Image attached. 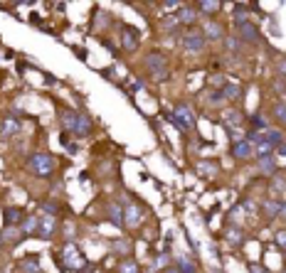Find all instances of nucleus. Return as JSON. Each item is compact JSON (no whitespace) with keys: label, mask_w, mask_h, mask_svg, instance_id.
Returning a JSON list of instances; mask_svg holds the SVG:
<instances>
[{"label":"nucleus","mask_w":286,"mask_h":273,"mask_svg":"<svg viewBox=\"0 0 286 273\" xmlns=\"http://www.w3.org/2000/svg\"><path fill=\"white\" fill-rule=\"evenodd\" d=\"M166 119L183 133H190L195 128V113L190 111L188 103H178L173 111H166Z\"/></svg>","instance_id":"nucleus-1"},{"label":"nucleus","mask_w":286,"mask_h":273,"mask_svg":"<svg viewBox=\"0 0 286 273\" xmlns=\"http://www.w3.org/2000/svg\"><path fill=\"white\" fill-rule=\"evenodd\" d=\"M57 263H59L64 271H81V268L87 266V258H84V254H81V251L69 241V244H64V249L59 251Z\"/></svg>","instance_id":"nucleus-2"},{"label":"nucleus","mask_w":286,"mask_h":273,"mask_svg":"<svg viewBox=\"0 0 286 273\" xmlns=\"http://www.w3.org/2000/svg\"><path fill=\"white\" fill-rule=\"evenodd\" d=\"M27 168L37 175V177H52L55 172V158L47 153H32L27 158Z\"/></svg>","instance_id":"nucleus-3"},{"label":"nucleus","mask_w":286,"mask_h":273,"mask_svg":"<svg viewBox=\"0 0 286 273\" xmlns=\"http://www.w3.org/2000/svg\"><path fill=\"white\" fill-rule=\"evenodd\" d=\"M146 69L151 71V76H153L155 82H166L168 76H171L168 62H166V57H163L160 52H151V54L146 57Z\"/></svg>","instance_id":"nucleus-4"},{"label":"nucleus","mask_w":286,"mask_h":273,"mask_svg":"<svg viewBox=\"0 0 286 273\" xmlns=\"http://www.w3.org/2000/svg\"><path fill=\"white\" fill-rule=\"evenodd\" d=\"M118 42H121V50L124 52H136L138 45H141V32L136 27H131V25H121Z\"/></svg>","instance_id":"nucleus-5"},{"label":"nucleus","mask_w":286,"mask_h":273,"mask_svg":"<svg viewBox=\"0 0 286 273\" xmlns=\"http://www.w3.org/2000/svg\"><path fill=\"white\" fill-rule=\"evenodd\" d=\"M237 37L242 40V45H259V42H262V32H259V27L252 25V22L242 25V27L237 30Z\"/></svg>","instance_id":"nucleus-6"},{"label":"nucleus","mask_w":286,"mask_h":273,"mask_svg":"<svg viewBox=\"0 0 286 273\" xmlns=\"http://www.w3.org/2000/svg\"><path fill=\"white\" fill-rule=\"evenodd\" d=\"M205 45H208V40H205V34H202V32H188V34H183V50L185 52H202V50H205Z\"/></svg>","instance_id":"nucleus-7"},{"label":"nucleus","mask_w":286,"mask_h":273,"mask_svg":"<svg viewBox=\"0 0 286 273\" xmlns=\"http://www.w3.org/2000/svg\"><path fill=\"white\" fill-rule=\"evenodd\" d=\"M79 113H81V111H74V108H64V111L59 113V123H62V128H64L67 133H72V136H74L76 123H79Z\"/></svg>","instance_id":"nucleus-8"},{"label":"nucleus","mask_w":286,"mask_h":273,"mask_svg":"<svg viewBox=\"0 0 286 273\" xmlns=\"http://www.w3.org/2000/svg\"><path fill=\"white\" fill-rule=\"evenodd\" d=\"M55 231H57V219H55V217H47V214L39 217L37 237H42V239H52V237H55Z\"/></svg>","instance_id":"nucleus-9"},{"label":"nucleus","mask_w":286,"mask_h":273,"mask_svg":"<svg viewBox=\"0 0 286 273\" xmlns=\"http://www.w3.org/2000/svg\"><path fill=\"white\" fill-rule=\"evenodd\" d=\"M124 222H126V226H138L143 222V209L138 205H133V202H126V207H124Z\"/></svg>","instance_id":"nucleus-10"},{"label":"nucleus","mask_w":286,"mask_h":273,"mask_svg":"<svg viewBox=\"0 0 286 273\" xmlns=\"http://www.w3.org/2000/svg\"><path fill=\"white\" fill-rule=\"evenodd\" d=\"M232 155H234L237 160H249L252 155H254V145L247 143L244 138H242V140H234V143H232Z\"/></svg>","instance_id":"nucleus-11"},{"label":"nucleus","mask_w":286,"mask_h":273,"mask_svg":"<svg viewBox=\"0 0 286 273\" xmlns=\"http://www.w3.org/2000/svg\"><path fill=\"white\" fill-rule=\"evenodd\" d=\"M202 34H205V40H212V42L225 40V30H222V25L215 22V20H208L205 25H202Z\"/></svg>","instance_id":"nucleus-12"},{"label":"nucleus","mask_w":286,"mask_h":273,"mask_svg":"<svg viewBox=\"0 0 286 273\" xmlns=\"http://www.w3.org/2000/svg\"><path fill=\"white\" fill-rule=\"evenodd\" d=\"M106 217H109V222H111L114 226H118V229L126 226V222H124V207L116 205V202H109V205H106Z\"/></svg>","instance_id":"nucleus-13"},{"label":"nucleus","mask_w":286,"mask_h":273,"mask_svg":"<svg viewBox=\"0 0 286 273\" xmlns=\"http://www.w3.org/2000/svg\"><path fill=\"white\" fill-rule=\"evenodd\" d=\"M197 10H195V5H183L180 10H178V15H175V20L180 22V27L183 25H195L197 22Z\"/></svg>","instance_id":"nucleus-14"},{"label":"nucleus","mask_w":286,"mask_h":273,"mask_svg":"<svg viewBox=\"0 0 286 273\" xmlns=\"http://www.w3.org/2000/svg\"><path fill=\"white\" fill-rule=\"evenodd\" d=\"M18 133H20L18 116H5V119H3V128H0V136H3V138H13Z\"/></svg>","instance_id":"nucleus-15"},{"label":"nucleus","mask_w":286,"mask_h":273,"mask_svg":"<svg viewBox=\"0 0 286 273\" xmlns=\"http://www.w3.org/2000/svg\"><path fill=\"white\" fill-rule=\"evenodd\" d=\"M37 226H39V217H35V214H25V219H22V224H20L22 237H32V234H37Z\"/></svg>","instance_id":"nucleus-16"},{"label":"nucleus","mask_w":286,"mask_h":273,"mask_svg":"<svg viewBox=\"0 0 286 273\" xmlns=\"http://www.w3.org/2000/svg\"><path fill=\"white\" fill-rule=\"evenodd\" d=\"M257 165H259L262 175H276V158L274 155H262V158H257Z\"/></svg>","instance_id":"nucleus-17"},{"label":"nucleus","mask_w":286,"mask_h":273,"mask_svg":"<svg viewBox=\"0 0 286 273\" xmlns=\"http://www.w3.org/2000/svg\"><path fill=\"white\" fill-rule=\"evenodd\" d=\"M3 217H5V226H18V224H22V219H25L22 209H18V207H5Z\"/></svg>","instance_id":"nucleus-18"},{"label":"nucleus","mask_w":286,"mask_h":273,"mask_svg":"<svg viewBox=\"0 0 286 273\" xmlns=\"http://www.w3.org/2000/svg\"><path fill=\"white\" fill-rule=\"evenodd\" d=\"M269 192H271V200H279L281 194L286 192V177H284V175H271V187H269Z\"/></svg>","instance_id":"nucleus-19"},{"label":"nucleus","mask_w":286,"mask_h":273,"mask_svg":"<svg viewBox=\"0 0 286 273\" xmlns=\"http://www.w3.org/2000/svg\"><path fill=\"white\" fill-rule=\"evenodd\" d=\"M197 172L205 175V177H215V175L220 172V165H217V163H210V160H202V163L197 165Z\"/></svg>","instance_id":"nucleus-20"},{"label":"nucleus","mask_w":286,"mask_h":273,"mask_svg":"<svg viewBox=\"0 0 286 273\" xmlns=\"http://www.w3.org/2000/svg\"><path fill=\"white\" fill-rule=\"evenodd\" d=\"M262 138H264V143H269L271 148H276L279 143H284V136H281V131H276V128L264 131V133H262Z\"/></svg>","instance_id":"nucleus-21"},{"label":"nucleus","mask_w":286,"mask_h":273,"mask_svg":"<svg viewBox=\"0 0 286 273\" xmlns=\"http://www.w3.org/2000/svg\"><path fill=\"white\" fill-rule=\"evenodd\" d=\"M222 8V3H215V0H197L195 3V10L200 13H217Z\"/></svg>","instance_id":"nucleus-22"},{"label":"nucleus","mask_w":286,"mask_h":273,"mask_svg":"<svg viewBox=\"0 0 286 273\" xmlns=\"http://www.w3.org/2000/svg\"><path fill=\"white\" fill-rule=\"evenodd\" d=\"M0 237H3L5 244H18V241L22 239V231H18L15 226H5V231L0 234Z\"/></svg>","instance_id":"nucleus-23"},{"label":"nucleus","mask_w":286,"mask_h":273,"mask_svg":"<svg viewBox=\"0 0 286 273\" xmlns=\"http://www.w3.org/2000/svg\"><path fill=\"white\" fill-rule=\"evenodd\" d=\"M20 271H22V273H39V261H37V256H27V258H22Z\"/></svg>","instance_id":"nucleus-24"},{"label":"nucleus","mask_w":286,"mask_h":273,"mask_svg":"<svg viewBox=\"0 0 286 273\" xmlns=\"http://www.w3.org/2000/svg\"><path fill=\"white\" fill-rule=\"evenodd\" d=\"M225 126H229V128H234V126H242V113L237 111V108H229L227 113H225Z\"/></svg>","instance_id":"nucleus-25"},{"label":"nucleus","mask_w":286,"mask_h":273,"mask_svg":"<svg viewBox=\"0 0 286 273\" xmlns=\"http://www.w3.org/2000/svg\"><path fill=\"white\" fill-rule=\"evenodd\" d=\"M279 205H281V200H271V197H269V200L262 205V212H264L269 219H271V217H279Z\"/></svg>","instance_id":"nucleus-26"},{"label":"nucleus","mask_w":286,"mask_h":273,"mask_svg":"<svg viewBox=\"0 0 286 273\" xmlns=\"http://www.w3.org/2000/svg\"><path fill=\"white\" fill-rule=\"evenodd\" d=\"M111 249H114V254H118V256H126V254H131V241L116 239V241L111 244Z\"/></svg>","instance_id":"nucleus-27"},{"label":"nucleus","mask_w":286,"mask_h":273,"mask_svg":"<svg viewBox=\"0 0 286 273\" xmlns=\"http://www.w3.org/2000/svg\"><path fill=\"white\" fill-rule=\"evenodd\" d=\"M249 123H252V128H254L257 133H259V131H262V133H264V131H269V123H267V119H264L262 113H254L252 119H249Z\"/></svg>","instance_id":"nucleus-28"},{"label":"nucleus","mask_w":286,"mask_h":273,"mask_svg":"<svg viewBox=\"0 0 286 273\" xmlns=\"http://www.w3.org/2000/svg\"><path fill=\"white\" fill-rule=\"evenodd\" d=\"M222 96L229 99V101H237V99L242 96V89H239L237 84H225V86H222Z\"/></svg>","instance_id":"nucleus-29"},{"label":"nucleus","mask_w":286,"mask_h":273,"mask_svg":"<svg viewBox=\"0 0 286 273\" xmlns=\"http://www.w3.org/2000/svg\"><path fill=\"white\" fill-rule=\"evenodd\" d=\"M271 113H274V119H276L281 126H286V101H276Z\"/></svg>","instance_id":"nucleus-30"},{"label":"nucleus","mask_w":286,"mask_h":273,"mask_svg":"<svg viewBox=\"0 0 286 273\" xmlns=\"http://www.w3.org/2000/svg\"><path fill=\"white\" fill-rule=\"evenodd\" d=\"M160 27L166 30V32H178V30H180V22L175 20V15H168V17L160 20Z\"/></svg>","instance_id":"nucleus-31"},{"label":"nucleus","mask_w":286,"mask_h":273,"mask_svg":"<svg viewBox=\"0 0 286 273\" xmlns=\"http://www.w3.org/2000/svg\"><path fill=\"white\" fill-rule=\"evenodd\" d=\"M225 45H227L229 52H239L242 50V40H239L237 34H225Z\"/></svg>","instance_id":"nucleus-32"},{"label":"nucleus","mask_w":286,"mask_h":273,"mask_svg":"<svg viewBox=\"0 0 286 273\" xmlns=\"http://www.w3.org/2000/svg\"><path fill=\"white\" fill-rule=\"evenodd\" d=\"M42 214H47V217H57V214H59V205H57V202H52V200H45V202H42Z\"/></svg>","instance_id":"nucleus-33"},{"label":"nucleus","mask_w":286,"mask_h":273,"mask_svg":"<svg viewBox=\"0 0 286 273\" xmlns=\"http://www.w3.org/2000/svg\"><path fill=\"white\" fill-rule=\"evenodd\" d=\"M178 273H195V263L190 258H178Z\"/></svg>","instance_id":"nucleus-34"},{"label":"nucleus","mask_w":286,"mask_h":273,"mask_svg":"<svg viewBox=\"0 0 286 273\" xmlns=\"http://www.w3.org/2000/svg\"><path fill=\"white\" fill-rule=\"evenodd\" d=\"M118 273H138V266H136V261H131V258H124V261H121V268H118Z\"/></svg>","instance_id":"nucleus-35"},{"label":"nucleus","mask_w":286,"mask_h":273,"mask_svg":"<svg viewBox=\"0 0 286 273\" xmlns=\"http://www.w3.org/2000/svg\"><path fill=\"white\" fill-rule=\"evenodd\" d=\"M222 101H225L222 89H217V91H212V94L208 96V103H210V106H222Z\"/></svg>","instance_id":"nucleus-36"},{"label":"nucleus","mask_w":286,"mask_h":273,"mask_svg":"<svg viewBox=\"0 0 286 273\" xmlns=\"http://www.w3.org/2000/svg\"><path fill=\"white\" fill-rule=\"evenodd\" d=\"M227 239H229V241H232V244H242V231H239V229H234V226H232V229H229V231H227Z\"/></svg>","instance_id":"nucleus-37"},{"label":"nucleus","mask_w":286,"mask_h":273,"mask_svg":"<svg viewBox=\"0 0 286 273\" xmlns=\"http://www.w3.org/2000/svg\"><path fill=\"white\" fill-rule=\"evenodd\" d=\"M276 69H279V76H284V79H286V57H281L276 62Z\"/></svg>","instance_id":"nucleus-38"},{"label":"nucleus","mask_w":286,"mask_h":273,"mask_svg":"<svg viewBox=\"0 0 286 273\" xmlns=\"http://www.w3.org/2000/svg\"><path fill=\"white\" fill-rule=\"evenodd\" d=\"M276 244L281 249H286V231H276Z\"/></svg>","instance_id":"nucleus-39"},{"label":"nucleus","mask_w":286,"mask_h":273,"mask_svg":"<svg viewBox=\"0 0 286 273\" xmlns=\"http://www.w3.org/2000/svg\"><path fill=\"white\" fill-rule=\"evenodd\" d=\"M274 89L284 94V91H286V82H284V79H276V82H274Z\"/></svg>","instance_id":"nucleus-40"},{"label":"nucleus","mask_w":286,"mask_h":273,"mask_svg":"<svg viewBox=\"0 0 286 273\" xmlns=\"http://www.w3.org/2000/svg\"><path fill=\"white\" fill-rule=\"evenodd\" d=\"M274 153H279V155H284V158H286V140H284V143H279V145L274 148Z\"/></svg>","instance_id":"nucleus-41"},{"label":"nucleus","mask_w":286,"mask_h":273,"mask_svg":"<svg viewBox=\"0 0 286 273\" xmlns=\"http://www.w3.org/2000/svg\"><path fill=\"white\" fill-rule=\"evenodd\" d=\"M131 86H133V91H138V89H143L146 84H143L141 79H133V82H131Z\"/></svg>","instance_id":"nucleus-42"},{"label":"nucleus","mask_w":286,"mask_h":273,"mask_svg":"<svg viewBox=\"0 0 286 273\" xmlns=\"http://www.w3.org/2000/svg\"><path fill=\"white\" fill-rule=\"evenodd\" d=\"M212 84H215V86H225V79H222V76H220V74H215V79H212Z\"/></svg>","instance_id":"nucleus-43"},{"label":"nucleus","mask_w":286,"mask_h":273,"mask_svg":"<svg viewBox=\"0 0 286 273\" xmlns=\"http://www.w3.org/2000/svg\"><path fill=\"white\" fill-rule=\"evenodd\" d=\"M279 217H284V219H286V202H281V205H279Z\"/></svg>","instance_id":"nucleus-44"},{"label":"nucleus","mask_w":286,"mask_h":273,"mask_svg":"<svg viewBox=\"0 0 286 273\" xmlns=\"http://www.w3.org/2000/svg\"><path fill=\"white\" fill-rule=\"evenodd\" d=\"M166 273H178V271H175V268H168V271H166Z\"/></svg>","instance_id":"nucleus-45"},{"label":"nucleus","mask_w":286,"mask_h":273,"mask_svg":"<svg viewBox=\"0 0 286 273\" xmlns=\"http://www.w3.org/2000/svg\"><path fill=\"white\" fill-rule=\"evenodd\" d=\"M3 244H5V241H3V237H0V246H3Z\"/></svg>","instance_id":"nucleus-46"}]
</instances>
